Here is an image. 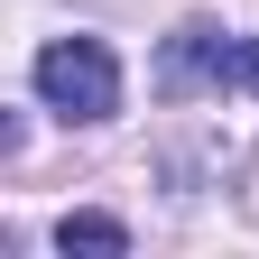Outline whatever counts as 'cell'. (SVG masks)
Listing matches in <instances>:
<instances>
[{"mask_svg": "<svg viewBox=\"0 0 259 259\" xmlns=\"http://www.w3.org/2000/svg\"><path fill=\"white\" fill-rule=\"evenodd\" d=\"M37 102L65 120H111L120 111V56L102 37H56L37 47Z\"/></svg>", "mask_w": 259, "mask_h": 259, "instance_id": "1", "label": "cell"}, {"mask_svg": "<svg viewBox=\"0 0 259 259\" xmlns=\"http://www.w3.org/2000/svg\"><path fill=\"white\" fill-rule=\"evenodd\" d=\"M167 93H204V83H259V37H222V28H176L167 37Z\"/></svg>", "mask_w": 259, "mask_h": 259, "instance_id": "2", "label": "cell"}, {"mask_svg": "<svg viewBox=\"0 0 259 259\" xmlns=\"http://www.w3.org/2000/svg\"><path fill=\"white\" fill-rule=\"evenodd\" d=\"M56 250H65V259H74V250H83V259H120V250H130V222H111V213H65V222H56Z\"/></svg>", "mask_w": 259, "mask_h": 259, "instance_id": "3", "label": "cell"}]
</instances>
